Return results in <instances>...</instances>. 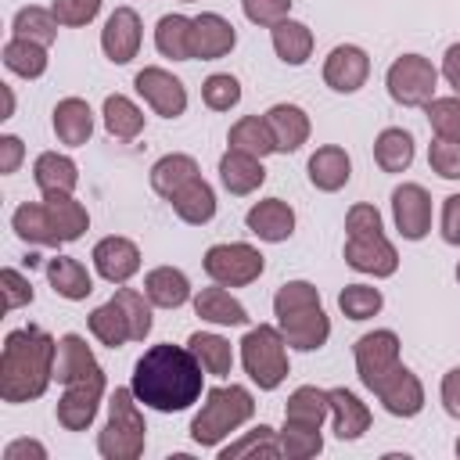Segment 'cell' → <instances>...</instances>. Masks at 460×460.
<instances>
[{"label": "cell", "mask_w": 460, "mask_h": 460, "mask_svg": "<svg viewBox=\"0 0 460 460\" xmlns=\"http://www.w3.org/2000/svg\"><path fill=\"white\" fill-rule=\"evenodd\" d=\"M43 201H47V208H50V216H54V226H58V234H61V241H65V244H68V241H79L83 230L90 226L86 208H83L72 194H47Z\"/></svg>", "instance_id": "obj_42"}, {"label": "cell", "mask_w": 460, "mask_h": 460, "mask_svg": "<svg viewBox=\"0 0 460 460\" xmlns=\"http://www.w3.org/2000/svg\"><path fill=\"white\" fill-rule=\"evenodd\" d=\"M169 201H172V212L183 223H190V226H201V223H208L216 216V190L201 176H194L190 183H183Z\"/></svg>", "instance_id": "obj_30"}, {"label": "cell", "mask_w": 460, "mask_h": 460, "mask_svg": "<svg viewBox=\"0 0 460 460\" xmlns=\"http://www.w3.org/2000/svg\"><path fill=\"white\" fill-rule=\"evenodd\" d=\"M456 456H460V438H456Z\"/></svg>", "instance_id": "obj_61"}, {"label": "cell", "mask_w": 460, "mask_h": 460, "mask_svg": "<svg viewBox=\"0 0 460 460\" xmlns=\"http://www.w3.org/2000/svg\"><path fill=\"white\" fill-rule=\"evenodd\" d=\"M93 266L108 284H126L140 270V248L129 237H104L93 248Z\"/></svg>", "instance_id": "obj_17"}, {"label": "cell", "mask_w": 460, "mask_h": 460, "mask_svg": "<svg viewBox=\"0 0 460 460\" xmlns=\"http://www.w3.org/2000/svg\"><path fill=\"white\" fill-rule=\"evenodd\" d=\"M0 284H4V309H22L32 302V284L18 270H11V266L0 270Z\"/></svg>", "instance_id": "obj_53"}, {"label": "cell", "mask_w": 460, "mask_h": 460, "mask_svg": "<svg viewBox=\"0 0 460 460\" xmlns=\"http://www.w3.org/2000/svg\"><path fill=\"white\" fill-rule=\"evenodd\" d=\"M327 413H331L327 392H320L316 385H302V388H295V392L288 395L284 424H295V428H320Z\"/></svg>", "instance_id": "obj_32"}, {"label": "cell", "mask_w": 460, "mask_h": 460, "mask_svg": "<svg viewBox=\"0 0 460 460\" xmlns=\"http://www.w3.org/2000/svg\"><path fill=\"white\" fill-rule=\"evenodd\" d=\"M230 147L234 151H244V155H255V158H266L270 151H277L273 147V137H270V126H266V119H259V115H244V119H237L234 126H230Z\"/></svg>", "instance_id": "obj_41"}, {"label": "cell", "mask_w": 460, "mask_h": 460, "mask_svg": "<svg viewBox=\"0 0 460 460\" xmlns=\"http://www.w3.org/2000/svg\"><path fill=\"white\" fill-rule=\"evenodd\" d=\"M345 262L359 273L392 277L395 266H399V255H395V248L385 234H370V237H349L345 241Z\"/></svg>", "instance_id": "obj_15"}, {"label": "cell", "mask_w": 460, "mask_h": 460, "mask_svg": "<svg viewBox=\"0 0 460 460\" xmlns=\"http://www.w3.org/2000/svg\"><path fill=\"white\" fill-rule=\"evenodd\" d=\"M201 381L205 367L198 363V356L187 345L162 341L137 359L129 388L144 406L158 413H180L201 399Z\"/></svg>", "instance_id": "obj_1"}, {"label": "cell", "mask_w": 460, "mask_h": 460, "mask_svg": "<svg viewBox=\"0 0 460 460\" xmlns=\"http://www.w3.org/2000/svg\"><path fill=\"white\" fill-rule=\"evenodd\" d=\"M392 367H399V338L392 331H370L356 341V374L370 392Z\"/></svg>", "instance_id": "obj_8"}, {"label": "cell", "mask_w": 460, "mask_h": 460, "mask_svg": "<svg viewBox=\"0 0 460 460\" xmlns=\"http://www.w3.org/2000/svg\"><path fill=\"white\" fill-rule=\"evenodd\" d=\"M305 169H309V183H313L316 190L334 194V190H341V187L349 183L352 162H349V155H345L341 147L327 144V147H316V151H313V158H309Z\"/></svg>", "instance_id": "obj_23"}, {"label": "cell", "mask_w": 460, "mask_h": 460, "mask_svg": "<svg viewBox=\"0 0 460 460\" xmlns=\"http://www.w3.org/2000/svg\"><path fill=\"white\" fill-rule=\"evenodd\" d=\"M11 111H14V93H11V86H4V115L0 119H11Z\"/></svg>", "instance_id": "obj_60"}, {"label": "cell", "mask_w": 460, "mask_h": 460, "mask_svg": "<svg viewBox=\"0 0 460 460\" xmlns=\"http://www.w3.org/2000/svg\"><path fill=\"white\" fill-rule=\"evenodd\" d=\"M183 4H190V0H183Z\"/></svg>", "instance_id": "obj_63"}, {"label": "cell", "mask_w": 460, "mask_h": 460, "mask_svg": "<svg viewBox=\"0 0 460 460\" xmlns=\"http://www.w3.org/2000/svg\"><path fill=\"white\" fill-rule=\"evenodd\" d=\"M4 460H47V449L36 438H18L4 449Z\"/></svg>", "instance_id": "obj_58"}, {"label": "cell", "mask_w": 460, "mask_h": 460, "mask_svg": "<svg viewBox=\"0 0 460 460\" xmlns=\"http://www.w3.org/2000/svg\"><path fill=\"white\" fill-rule=\"evenodd\" d=\"M4 65H7L14 75H22V79H36V75L47 72V47L36 43V40L14 36V40L4 43Z\"/></svg>", "instance_id": "obj_38"}, {"label": "cell", "mask_w": 460, "mask_h": 460, "mask_svg": "<svg viewBox=\"0 0 460 460\" xmlns=\"http://www.w3.org/2000/svg\"><path fill=\"white\" fill-rule=\"evenodd\" d=\"M111 298L126 309L129 327H133V341H144L151 334V298L140 295V291H133V288H119Z\"/></svg>", "instance_id": "obj_48"}, {"label": "cell", "mask_w": 460, "mask_h": 460, "mask_svg": "<svg viewBox=\"0 0 460 460\" xmlns=\"http://www.w3.org/2000/svg\"><path fill=\"white\" fill-rule=\"evenodd\" d=\"M93 374H104L90 352V345L79 338V334H65L58 338V356H54V381L61 385H75V381H86Z\"/></svg>", "instance_id": "obj_19"}, {"label": "cell", "mask_w": 460, "mask_h": 460, "mask_svg": "<svg viewBox=\"0 0 460 460\" xmlns=\"http://www.w3.org/2000/svg\"><path fill=\"white\" fill-rule=\"evenodd\" d=\"M431 129L446 140H460V97H431L424 104Z\"/></svg>", "instance_id": "obj_47"}, {"label": "cell", "mask_w": 460, "mask_h": 460, "mask_svg": "<svg viewBox=\"0 0 460 460\" xmlns=\"http://www.w3.org/2000/svg\"><path fill=\"white\" fill-rule=\"evenodd\" d=\"M277 323H280L284 341L291 349H298V352H313L331 338V320H327V313L320 305H309V309H298L291 316H280Z\"/></svg>", "instance_id": "obj_18"}, {"label": "cell", "mask_w": 460, "mask_h": 460, "mask_svg": "<svg viewBox=\"0 0 460 460\" xmlns=\"http://www.w3.org/2000/svg\"><path fill=\"white\" fill-rule=\"evenodd\" d=\"M234 43H237V32H234V25L223 14L205 11V14L194 18V29H190V50H194V58L216 61V58L230 54Z\"/></svg>", "instance_id": "obj_16"}, {"label": "cell", "mask_w": 460, "mask_h": 460, "mask_svg": "<svg viewBox=\"0 0 460 460\" xmlns=\"http://www.w3.org/2000/svg\"><path fill=\"white\" fill-rule=\"evenodd\" d=\"M273 50H277V58L284 65H305L309 54H313V32H309V25L291 22V18L277 22L273 25Z\"/></svg>", "instance_id": "obj_35"}, {"label": "cell", "mask_w": 460, "mask_h": 460, "mask_svg": "<svg viewBox=\"0 0 460 460\" xmlns=\"http://www.w3.org/2000/svg\"><path fill=\"white\" fill-rule=\"evenodd\" d=\"M442 75H446V83L460 93V43H453V47L446 50V58H442Z\"/></svg>", "instance_id": "obj_59"}, {"label": "cell", "mask_w": 460, "mask_h": 460, "mask_svg": "<svg viewBox=\"0 0 460 460\" xmlns=\"http://www.w3.org/2000/svg\"><path fill=\"white\" fill-rule=\"evenodd\" d=\"M241 7H244V18L248 22H255V25H277V22H284L288 18V11H291V0H241Z\"/></svg>", "instance_id": "obj_52"}, {"label": "cell", "mask_w": 460, "mask_h": 460, "mask_svg": "<svg viewBox=\"0 0 460 460\" xmlns=\"http://www.w3.org/2000/svg\"><path fill=\"white\" fill-rule=\"evenodd\" d=\"M101 395H104V374H93L86 381L65 385V395L58 399V424L65 431H86L93 424V417H97Z\"/></svg>", "instance_id": "obj_9"}, {"label": "cell", "mask_w": 460, "mask_h": 460, "mask_svg": "<svg viewBox=\"0 0 460 460\" xmlns=\"http://www.w3.org/2000/svg\"><path fill=\"white\" fill-rule=\"evenodd\" d=\"M345 230L349 237H370V234H381V216L374 205H352L349 216H345Z\"/></svg>", "instance_id": "obj_54"}, {"label": "cell", "mask_w": 460, "mask_h": 460, "mask_svg": "<svg viewBox=\"0 0 460 460\" xmlns=\"http://www.w3.org/2000/svg\"><path fill=\"white\" fill-rule=\"evenodd\" d=\"M198 176V162L190 158V155H165V158H158L155 165H151V187H155V194H162V198H172L183 183H190Z\"/></svg>", "instance_id": "obj_36"}, {"label": "cell", "mask_w": 460, "mask_h": 460, "mask_svg": "<svg viewBox=\"0 0 460 460\" xmlns=\"http://www.w3.org/2000/svg\"><path fill=\"white\" fill-rule=\"evenodd\" d=\"M22 158H25L22 140L11 137V133H4V137H0V172H14V169L22 165Z\"/></svg>", "instance_id": "obj_56"}, {"label": "cell", "mask_w": 460, "mask_h": 460, "mask_svg": "<svg viewBox=\"0 0 460 460\" xmlns=\"http://www.w3.org/2000/svg\"><path fill=\"white\" fill-rule=\"evenodd\" d=\"M32 180H36V187L43 190V198H47V194H72L75 183H79V169H75V162H72L68 155L43 151V155L36 158V165H32Z\"/></svg>", "instance_id": "obj_26"}, {"label": "cell", "mask_w": 460, "mask_h": 460, "mask_svg": "<svg viewBox=\"0 0 460 460\" xmlns=\"http://www.w3.org/2000/svg\"><path fill=\"white\" fill-rule=\"evenodd\" d=\"M104 129L115 140H133L144 129V111L129 97L111 93V97H104Z\"/></svg>", "instance_id": "obj_40"}, {"label": "cell", "mask_w": 460, "mask_h": 460, "mask_svg": "<svg viewBox=\"0 0 460 460\" xmlns=\"http://www.w3.org/2000/svg\"><path fill=\"white\" fill-rule=\"evenodd\" d=\"M374 158L385 172H402L413 162V137L406 129H381L374 140Z\"/></svg>", "instance_id": "obj_39"}, {"label": "cell", "mask_w": 460, "mask_h": 460, "mask_svg": "<svg viewBox=\"0 0 460 460\" xmlns=\"http://www.w3.org/2000/svg\"><path fill=\"white\" fill-rule=\"evenodd\" d=\"M194 313H198L201 320H208V323H223V327H241V323H248L244 305H241L223 284H216V288H201V291L194 295Z\"/></svg>", "instance_id": "obj_29"}, {"label": "cell", "mask_w": 460, "mask_h": 460, "mask_svg": "<svg viewBox=\"0 0 460 460\" xmlns=\"http://www.w3.org/2000/svg\"><path fill=\"white\" fill-rule=\"evenodd\" d=\"M201 101H205L212 111H230V108L241 101V83H237L234 75H226V72H216V75L205 79Z\"/></svg>", "instance_id": "obj_49"}, {"label": "cell", "mask_w": 460, "mask_h": 460, "mask_svg": "<svg viewBox=\"0 0 460 460\" xmlns=\"http://www.w3.org/2000/svg\"><path fill=\"white\" fill-rule=\"evenodd\" d=\"M370 75V58L363 47H352V43H341L327 54L323 61V83L338 93H356Z\"/></svg>", "instance_id": "obj_13"}, {"label": "cell", "mask_w": 460, "mask_h": 460, "mask_svg": "<svg viewBox=\"0 0 460 460\" xmlns=\"http://www.w3.org/2000/svg\"><path fill=\"white\" fill-rule=\"evenodd\" d=\"M244 456H280V442H277V431L273 428H266V424H259L255 431H248L244 438H237V442H230L223 453H219V460H244Z\"/></svg>", "instance_id": "obj_44"}, {"label": "cell", "mask_w": 460, "mask_h": 460, "mask_svg": "<svg viewBox=\"0 0 460 460\" xmlns=\"http://www.w3.org/2000/svg\"><path fill=\"white\" fill-rule=\"evenodd\" d=\"M101 47H104L108 61L129 65L140 50V14L133 7H115L101 29Z\"/></svg>", "instance_id": "obj_14"}, {"label": "cell", "mask_w": 460, "mask_h": 460, "mask_svg": "<svg viewBox=\"0 0 460 460\" xmlns=\"http://www.w3.org/2000/svg\"><path fill=\"white\" fill-rule=\"evenodd\" d=\"M90 334H93L101 345H108V349H119V345L133 341V327H129L126 309H122L115 298H108L104 305H97V309L90 313Z\"/></svg>", "instance_id": "obj_33"}, {"label": "cell", "mask_w": 460, "mask_h": 460, "mask_svg": "<svg viewBox=\"0 0 460 460\" xmlns=\"http://www.w3.org/2000/svg\"><path fill=\"white\" fill-rule=\"evenodd\" d=\"M428 162L442 180H460V140L435 137L428 147Z\"/></svg>", "instance_id": "obj_50"}, {"label": "cell", "mask_w": 460, "mask_h": 460, "mask_svg": "<svg viewBox=\"0 0 460 460\" xmlns=\"http://www.w3.org/2000/svg\"><path fill=\"white\" fill-rule=\"evenodd\" d=\"M11 226L29 244H47V248L65 244L61 234H58V226H54V216H50L47 201H25V205H18L14 216H11Z\"/></svg>", "instance_id": "obj_22"}, {"label": "cell", "mask_w": 460, "mask_h": 460, "mask_svg": "<svg viewBox=\"0 0 460 460\" xmlns=\"http://www.w3.org/2000/svg\"><path fill=\"white\" fill-rule=\"evenodd\" d=\"M190 29H194V18H183V14L158 18V29H155L158 54H165L172 61H190L194 58V50H190Z\"/></svg>", "instance_id": "obj_34"}, {"label": "cell", "mask_w": 460, "mask_h": 460, "mask_svg": "<svg viewBox=\"0 0 460 460\" xmlns=\"http://www.w3.org/2000/svg\"><path fill=\"white\" fill-rule=\"evenodd\" d=\"M284 345L288 341H284L280 327H270V323H259L241 338V363H244L248 377L266 392L288 377V349Z\"/></svg>", "instance_id": "obj_5"}, {"label": "cell", "mask_w": 460, "mask_h": 460, "mask_svg": "<svg viewBox=\"0 0 460 460\" xmlns=\"http://www.w3.org/2000/svg\"><path fill=\"white\" fill-rule=\"evenodd\" d=\"M54 133H58V140L68 144V147L86 144L90 133H93V111H90V104H86L83 97H65V101H58V108H54Z\"/></svg>", "instance_id": "obj_25"}, {"label": "cell", "mask_w": 460, "mask_h": 460, "mask_svg": "<svg viewBox=\"0 0 460 460\" xmlns=\"http://www.w3.org/2000/svg\"><path fill=\"white\" fill-rule=\"evenodd\" d=\"M385 83H388L392 101H399V104H406V108H424V104L431 101V93H435L438 72H435V65H431L428 58H420V54H402V58L392 61Z\"/></svg>", "instance_id": "obj_7"}, {"label": "cell", "mask_w": 460, "mask_h": 460, "mask_svg": "<svg viewBox=\"0 0 460 460\" xmlns=\"http://www.w3.org/2000/svg\"><path fill=\"white\" fill-rule=\"evenodd\" d=\"M58 341L40 327H22L4 338L0 352V395L4 402H29L47 392L54 381Z\"/></svg>", "instance_id": "obj_2"}, {"label": "cell", "mask_w": 460, "mask_h": 460, "mask_svg": "<svg viewBox=\"0 0 460 460\" xmlns=\"http://www.w3.org/2000/svg\"><path fill=\"white\" fill-rule=\"evenodd\" d=\"M255 402L252 392L244 385H223L212 388L198 410V417L190 420V438L198 446H219L230 431H237L244 420H252Z\"/></svg>", "instance_id": "obj_3"}, {"label": "cell", "mask_w": 460, "mask_h": 460, "mask_svg": "<svg viewBox=\"0 0 460 460\" xmlns=\"http://www.w3.org/2000/svg\"><path fill=\"white\" fill-rule=\"evenodd\" d=\"M187 349L198 356V363H201L205 374H212V377H226L230 367H234V349H230V341L219 338V334L198 331V334L187 338Z\"/></svg>", "instance_id": "obj_37"}, {"label": "cell", "mask_w": 460, "mask_h": 460, "mask_svg": "<svg viewBox=\"0 0 460 460\" xmlns=\"http://www.w3.org/2000/svg\"><path fill=\"white\" fill-rule=\"evenodd\" d=\"M50 11H54V18L61 25H86V22L97 18L101 0H54Z\"/></svg>", "instance_id": "obj_51"}, {"label": "cell", "mask_w": 460, "mask_h": 460, "mask_svg": "<svg viewBox=\"0 0 460 460\" xmlns=\"http://www.w3.org/2000/svg\"><path fill=\"white\" fill-rule=\"evenodd\" d=\"M442 406L449 417L460 420V367H453L446 377H442Z\"/></svg>", "instance_id": "obj_57"}, {"label": "cell", "mask_w": 460, "mask_h": 460, "mask_svg": "<svg viewBox=\"0 0 460 460\" xmlns=\"http://www.w3.org/2000/svg\"><path fill=\"white\" fill-rule=\"evenodd\" d=\"M205 273L223 284V288H244L252 280H259L266 259L259 255V248L244 244V241H230V244H212L205 252Z\"/></svg>", "instance_id": "obj_6"}, {"label": "cell", "mask_w": 460, "mask_h": 460, "mask_svg": "<svg viewBox=\"0 0 460 460\" xmlns=\"http://www.w3.org/2000/svg\"><path fill=\"white\" fill-rule=\"evenodd\" d=\"M381 305H385V298H381V291L370 288V284H345L341 295H338V309H341L349 320H370V316L381 313Z\"/></svg>", "instance_id": "obj_45"}, {"label": "cell", "mask_w": 460, "mask_h": 460, "mask_svg": "<svg viewBox=\"0 0 460 460\" xmlns=\"http://www.w3.org/2000/svg\"><path fill=\"white\" fill-rule=\"evenodd\" d=\"M392 216L406 241H420L431 230V198L420 183H402L392 190Z\"/></svg>", "instance_id": "obj_12"}, {"label": "cell", "mask_w": 460, "mask_h": 460, "mask_svg": "<svg viewBox=\"0 0 460 460\" xmlns=\"http://www.w3.org/2000/svg\"><path fill=\"white\" fill-rule=\"evenodd\" d=\"M442 237L446 244H460V194H449L442 205Z\"/></svg>", "instance_id": "obj_55"}, {"label": "cell", "mask_w": 460, "mask_h": 460, "mask_svg": "<svg viewBox=\"0 0 460 460\" xmlns=\"http://www.w3.org/2000/svg\"><path fill=\"white\" fill-rule=\"evenodd\" d=\"M133 86H137V93L155 108V115H162V119H176V115H183V108H187V90H183V83L172 75V72H165V68H140L137 72V79H133Z\"/></svg>", "instance_id": "obj_10"}, {"label": "cell", "mask_w": 460, "mask_h": 460, "mask_svg": "<svg viewBox=\"0 0 460 460\" xmlns=\"http://www.w3.org/2000/svg\"><path fill=\"white\" fill-rule=\"evenodd\" d=\"M374 395L385 402V410H388L392 417H417V413L424 410V385H420V377H417L413 370H406L402 363L392 367V370L381 377V385L374 388Z\"/></svg>", "instance_id": "obj_11"}, {"label": "cell", "mask_w": 460, "mask_h": 460, "mask_svg": "<svg viewBox=\"0 0 460 460\" xmlns=\"http://www.w3.org/2000/svg\"><path fill=\"white\" fill-rule=\"evenodd\" d=\"M244 223H248V230H252L255 237L277 244V241H288V237H291V230H295V212H291L288 201L266 198V201H259V205L248 208Z\"/></svg>", "instance_id": "obj_21"}, {"label": "cell", "mask_w": 460, "mask_h": 460, "mask_svg": "<svg viewBox=\"0 0 460 460\" xmlns=\"http://www.w3.org/2000/svg\"><path fill=\"white\" fill-rule=\"evenodd\" d=\"M280 456L288 460H309L323 449V438H320V428H295V424H284L280 431Z\"/></svg>", "instance_id": "obj_46"}, {"label": "cell", "mask_w": 460, "mask_h": 460, "mask_svg": "<svg viewBox=\"0 0 460 460\" xmlns=\"http://www.w3.org/2000/svg\"><path fill=\"white\" fill-rule=\"evenodd\" d=\"M262 119H266V126H270L273 147L284 151V155L298 151V147L309 140V115H305L298 104H273Z\"/></svg>", "instance_id": "obj_20"}, {"label": "cell", "mask_w": 460, "mask_h": 460, "mask_svg": "<svg viewBox=\"0 0 460 460\" xmlns=\"http://www.w3.org/2000/svg\"><path fill=\"white\" fill-rule=\"evenodd\" d=\"M219 180H223V187H226L230 194H252V190H259L262 180H266L262 158L230 147V151L219 158Z\"/></svg>", "instance_id": "obj_24"}, {"label": "cell", "mask_w": 460, "mask_h": 460, "mask_svg": "<svg viewBox=\"0 0 460 460\" xmlns=\"http://www.w3.org/2000/svg\"><path fill=\"white\" fill-rule=\"evenodd\" d=\"M58 18H54V11H47V7H22L18 14H14V36H22V40H36V43H43V47H50L54 40H58Z\"/></svg>", "instance_id": "obj_43"}, {"label": "cell", "mask_w": 460, "mask_h": 460, "mask_svg": "<svg viewBox=\"0 0 460 460\" xmlns=\"http://www.w3.org/2000/svg\"><path fill=\"white\" fill-rule=\"evenodd\" d=\"M456 280H460V266H456Z\"/></svg>", "instance_id": "obj_62"}, {"label": "cell", "mask_w": 460, "mask_h": 460, "mask_svg": "<svg viewBox=\"0 0 460 460\" xmlns=\"http://www.w3.org/2000/svg\"><path fill=\"white\" fill-rule=\"evenodd\" d=\"M133 388H115L108 399V424L97 435V449L104 460H137L144 453V417L133 402Z\"/></svg>", "instance_id": "obj_4"}, {"label": "cell", "mask_w": 460, "mask_h": 460, "mask_svg": "<svg viewBox=\"0 0 460 460\" xmlns=\"http://www.w3.org/2000/svg\"><path fill=\"white\" fill-rule=\"evenodd\" d=\"M144 295L151 298V305H162V309H180L187 298H190V280L183 270H172V266H158L144 277Z\"/></svg>", "instance_id": "obj_31"}, {"label": "cell", "mask_w": 460, "mask_h": 460, "mask_svg": "<svg viewBox=\"0 0 460 460\" xmlns=\"http://www.w3.org/2000/svg\"><path fill=\"white\" fill-rule=\"evenodd\" d=\"M327 399H331L334 435H338L341 442H352V438H359V435L370 428V410L359 402V395H352L349 388H331Z\"/></svg>", "instance_id": "obj_27"}, {"label": "cell", "mask_w": 460, "mask_h": 460, "mask_svg": "<svg viewBox=\"0 0 460 460\" xmlns=\"http://www.w3.org/2000/svg\"><path fill=\"white\" fill-rule=\"evenodd\" d=\"M47 280H50V288H54L61 298H68V302H83V298L93 291V280H90L86 266H83L79 259H72V255H54V259H47Z\"/></svg>", "instance_id": "obj_28"}]
</instances>
